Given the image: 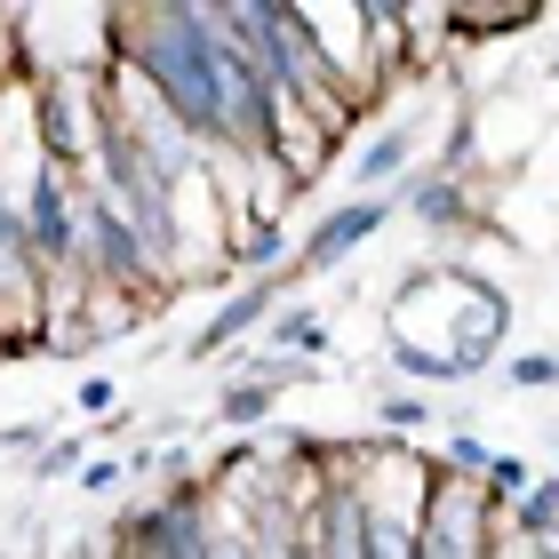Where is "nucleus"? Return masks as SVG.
I'll use <instances>...</instances> for the list:
<instances>
[{
	"instance_id": "obj_2",
	"label": "nucleus",
	"mask_w": 559,
	"mask_h": 559,
	"mask_svg": "<svg viewBox=\"0 0 559 559\" xmlns=\"http://www.w3.org/2000/svg\"><path fill=\"white\" fill-rule=\"evenodd\" d=\"M503 384L512 392H559V352H520V360L503 368Z\"/></svg>"
},
{
	"instance_id": "obj_1",
	"label": "nucleus",
	"mask_w": 559,
	"mask_h": 559,
	"mask_svg": "<svg viewBox=\"0 0 559 559\" xmlns=\"http://www.w3.org/2000/svg\"><path fill=\"white\" fill-rule=\"evenodd\" d=\"M384 216H392V192H384V200H344V209H328L312 233H304V248H296L288 288H304V280H320V272H336L352 248H368L376 233H384Z\"/></svg>"
},
{
	"instance_id": "obj_3",
	"label": "nucleus",
	"mask_w": 559,
	"mask_h": 559,
	"mask_svg": "<svg viewBox=\"0 0 559 559\" xmlns=\"http://www.w3.org/2000/svg\"><path fill=\"white\" fill-rule=\"evenodd\" d=\"M408 431H431V400L424 392H392L384 400V440H408Z\"/></svg>"
}]
</instances>
